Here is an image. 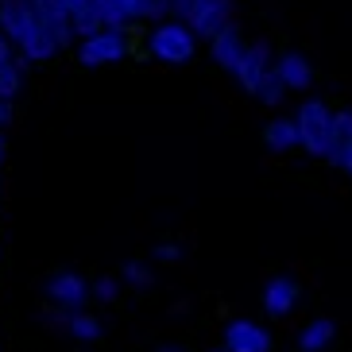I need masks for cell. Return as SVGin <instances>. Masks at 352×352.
Here are the masks:
<instances>
[{
	"instance_id": "3957f363",
	"label": "cell",
	"mask_w": 352,
	"mask_h": 352,
	"mask_svg": "<svg viewBox=\"0 0 352 352\" xmlns=\"http://www.w3.org/2000/svg\"><path fill=\"white\" fill-rule=\"evenodd\" d=\"M329 101L321 97H306L294 113V128H298V147L306 151L310 159L325 155V140H329Z\"/></svg>"
},
{
	"instance_id": "9c48e42d",
	"label": "cell",
	"mask_w": 352,
	"mask_h": 352,
	"mask_svg": "<svg viewBox=\"0 0 352 352\" xmlns=\"http://www.w3.org/2000/svg\"><path fill=\"white\" fill-rule=\"evenodd\" d=\"M35 23H39V16L28 0H0V32L8 35L12 47H20L35 32Z\"/></svg>"
},
{
	"instance_id": "83f0119b",
	"label": "cell",
	"mask_w": 352,
	"mask_h": 352,
	"mask_svg": "<svg viewBox=\"0 0 352 352\" xmlns=\"http://www.w3.org/2000/svg\"><path fill=\"white\" fill-rule=\"evenodd\" d=\"M341 170H344V175H349V178H352V151H349V159H344V163H341Z\"/></svg>"
},
{
	"instance_id": "ba28073f",
	"label": "cell",
	"mask_w": 352,
	"mask_h": 352,
	"mask_svg": "<svg viewBox=\"0 0 352 352\" xmlns=\"http://www.w3.org/2000/svg\"><path fill=\"white\" fill-rule=\"evenodd\" d=\"M271 70L279 74V82L287 85V94H310L314 78H318L314 63H310L302 51H294V47H283V51H275V63H271Z\"/></svg>"
},
{
	"instance_id": "6da1fadb",
	"label": "cell",
	"mask_w": 352,
	"mask_h": 352,
	"mask_svg": "<svg viewBox=\"0 0 352 352\" xmlns=\"http://www.w3.org/2000/svg\"><path fill=\"white\" fill-rule=\"evenodd\" d=\"M197 35L186 20H175V16H166V20L151 23V32L144 35V47H147V58L151 63H163V66H186L197 58Z\"/></svg>"
},
{
	"instance_id": "ffe728a7",
	"label": "cell",
	"mask_w": 352,
	"mask_h": 352,
	"mask_svg": "<svg viewBox=\"0 0 352 352\" xmlns=\"http://www.w3.org/2000/svg\"><path fill=\"white\" fill-rule=\"evenodd\" d=\"M89 290H94L97 298H101L104 306H109V302H116V298H120V279H116V275H101V279H97Z\"/></svg>"
},
{
	"instance_id": "52a82bcc",
	"label": "cell",
	"mask_w": 352,
	"mask_h": 352,
	"mask_svg": "<svg viewBox=\"0 0 352 352\" xmlns=\"http://www.w3.org/2000/svg\"><path fill=\"white\" fill-rule=\"evenodd\" d=\"M225 352H275V337L267 325H259L252 318H232L221 337Z\"/></svg>"
},
{
	"instance_id": "f546056e",
	"label": "cell",
	"mask_w": 352,
	"mask_h": 352,
	"mask_svg": "<svg viewBox=\"0 0 352 352\" xmlns=\"http://www.w3.org/2000/svg\"><path fill=\"white\" fill-rule=\"evenodd\" d=\"M94 4H113V0H94Z\"/></svg>"
},
{
	"instance_id": "ac0fdd59",
	"label": "cell",
	"mask_w": 352,
	"mask_h": 352,
	"mask_svg": "<svg viewBox=\"0 0 352 352\" xmlns=\"http://www.w3.org/2000/svg\"><path fill=\"white\" fill-rule=\"evenodd\" d=\"M252 97H256L259 104H267V109H275V104H279L283 97H287V85L279 82V74H275V70H267V78L259 82V89H256Z\"/></svg>"
},
{
	"instance_id": "44dd1931",
	"label": "cell",
	"mask_w": 352,
	"mask_h": 352,
	"mask_svg": "<svg viewBox=\"0 0 352 352\" xmlns=\"http://www.w3.org/2000/svg\"><path fill=\"white\" fill-rule=\"evenodd\" d=\"M151 256H155L159 263H166V267H175L178 259H182V248H178V244H155V248H151Z\"/></svg>"
},
{
	"instance_id": "e0dca14e",
	"label": "cell",
	"mask_w": 352,
	"mask_h": 352,
	"mask_svg": "<svg viewBox=\"0 0 352 352\" xmlns=\"http://www.w3.org/2000/svg\"><path fill=\"white\" fill-rule=\"evenodd\" d=\"M116 279L128 283V287H135V290L155 287V275H151V267H147V263H140V259H128V263H120V275H116Z\"/></svg>"
},
{
	"instance_id": "30bf717a",
	"label": "cell",
	"mask_w": 352,
	"mask_h": 352,
	"mask_svg": "<svg viewBox=\"0 0 352 352\" xmlns=\"http://www.w3.org/2000/svg\"><path fill=\"white\" fill-rule=\"evenodd\" d=\"M244 47H248V39H244V32H240L236 23H225L217 35H209V58H213V66L225 70V74L236 70Z\"/></svg>"
},
{
	"instance_id": "7402d4cb",
	"label": "cell",
	"mask_w": 352,
	"mask_h": 352,
	"mask_svg": "<svg viewBox=\"0 0 352 352\" xmlns=\"http://www.w3.org/2000/svg\"><path fill=\"white\" fill-rule=\"evenodd\" d=\"M197 4H206V0H170V12H166V16H175V20H190V12H194Z\"/></svg>"
},
{
	"instance_id": "4dcf8cb0",
	"label": "cell",
	"mask_w": 352,
	"mask_h": 352,
	"mask_svg": "<svg viewBox=\"0 0 352 352\" xmlns=\"http://www.w3.org/2000/svg\"><path fill=\"white\" fill-rule=\"evenodd\" d=\"M28 4H32V0H28Z\"/></svg>"
},
{
	"instance_id": "4316f807",
	"label": "cell",
	"mask_w": 352,
	"mask_h": 352,
	"mask_svg": "<svg viewBox=\"0 0 352 352\" xmlns=\"http://www.w3.org/2000/svg\"><path fill=\"white\" fill-rule=\"evenodd\" d=\"M170 12V0H155V16H166Z\"/></svg>"
},
{
	"instance_id": "d6986e66",
	"label": "cell",
	"mask_w": 352,
	"mask_h": 352,
	"mask_svg": "<svg viewBox=\"0 0 352 352\" xmlns=\"http://www.w3.org/2000/svg\"><path fill=\"white\" fill-rule=\"evenodd\" d=\"M23 89V70H20V63L16 58H8V63H0V97H16Z\"/></svg>"
},
{
	"instance_id": "f1b7e54d",
	"label": "cell",
	"mask_w": 352,
	"mask_h": 352,
	"mask_svg": "<svg viewBox=\"0 0 352 352\" xmlns=\"http://www.w3.org/2000/svg\"><path fill=\"white\" fill-rule=\"evenodd\" d=\"M209 352H225V344H213V349H209Z\"/></svg>"
},
{
	"instance_id": "9a60e30c",
	"label": "cell",
	"mask_w": 352,
	"mask_h": 352,
	"mask_svg": "<svg viewBox=\"0 0 352 352\" xmlns=\"http://www.w3.org/2000/svg\"><path fill=\"white\" fill-rule=\"evenodd\" d=\"M263 147L275 151V155H290L294 147H298V128H294V116H271L263 132H259Z\"/></svg>"
},
{
	"instance_id": "5bb4252c",
	"label": "cell",
	"mask_w": 352,
	"mask_h": 352,
	"mask_svg": "<svg viewBox=\"0 0 352 352\" xmlns=\"http://www.w3.org/2000/svg\"><path fill=\"white\" fill-rule=\"evenodd\" d=\"M333 337H337V321L325 318V314H318V318H310V321L298 329V337H294V349H298V352H325V349L333 344Z\"/></svg>"
},
{
	"instance_id": "4fadbf2b",
	"label": "cell",
	"mask_w": 352,
	"mask_h": 352,
	"mask_svg": "<svg viewBox=\"0 0 352 352\" xmlns=\"http://www.w3.org/2000/svg\"><path fill=\"white\" fill-rule=\"evenodd\" d=\"M58 51H63V43L54 39V35L47 32L43 23H35V32L28 35L20 47H16V54H12V58H16L20 66H47Z\"/></svg>"
},
{
	"instance_id": "277c9868",
	"label": "cell",
	"mask_w": 352,
	"mask_h": 352,
	"mask_svg": "<svg viewBox=\"0 0 352 352\" xmlns=\"http://www.w3.org/2000/svg\"><path fill=\"white\" fill-rule=\"evenodd\" d=\"M259 302H263V314H267V318H275V321L290 318L294 306L302 302V279L298 275H290V271H275V275L263 283Z\"/></svg>"
},
{
	"instance_id": "484cf974",
	"label": "cell",
	"mask_w": 352,
	"mask_h": 352,
	"mask_svg": "<svg viewBox=\"0 0 352 352\" xmlns=\"http://www.w3.org/2000/svg\"><path fill=\"white\" fill-rule=\"evenodd\" d=\"M155 352H190V349L178 344V341H163V344H155Z\"/></svg>"
},
{
	"instance_id": "7a4b0ae2",
	"label": "cell",
	"mask_w": 352,
	"mask_h": 352,
	"mask_svg": "<svg viewBox=\"0 0 352 352\" xmlns=\"http://www.w3.org/2000/svg\"><path fill=\"white\" fill-rule=\"evenodd\" d=\"M128 51H132L128 28H97L94 35H82V43H78V63L89 66V70H101V66H113L120 58H128Z\"/></svg>"
},
{
	"instance_id": "8fae6325",
	"label": "cell",
	"mask_w": 352,
	"mask_h": 352,
	"mask_svg": "<svg viewBox=\"0 0 352 352\" xmlns=\"http://www.w3.org/2000/svg\"><path fill=\"white\" fill-rule=\"evenodd\" d=\"M232 12H236V0H206V4H197L190 12V28H194L197 39H209V35H217L225 23H232Z\"/></svg>"
},
{
	"instance_id": "5b68a950",
	"label": "cell",
	"mask_w": 352,
	"mask_h": 352,
	"mask_svg": "<svg viewBox=\"0 0 352 352\" xmlns=\"http://www.w3.org/2000/svg\"><path fill=\"white\" fill-rule=\"evenodd\" d=\"M271 63H275V47H271V39L248 43V47H244V54H240L236 70H232V78H236V85H240V94H248V97L256 94L259 82L267 78Z\"/></svg>"
},
{
	"instance_id": "8992f818",
	"label": "cell",
	"mask_w": 352,
	"mask_h": 352,
	"mask_svg": "<svg viewBox=\"0 0 352 352\" xmlns=\"http://www.w3.org/2000/svg\"><path fill=\"white\" fill-rule=\"evenodd\" d=\"M94 298V290H89V283L78 275V271H54L51 279H47V302L51 306H58V310L66 314H78L85 310V302Z\"/></svg>"
},
{
	"instance_id": "2e32d148",
	"label": "cell",
	"mask_w": 352,
	"mask_h": 352,
	"mask_svg": "<svg viewBox=\"0 0 352 352\" xmlns=\"http://www.w3.org/2000/svg\"><path fill=\"white\" fill-rule=\"evenodd\" d=\"M66 333H70L78 344H97L104 337V325H101V318H97V314L78 310V314H70V321H66Z\"/></svg>"
},
{
	"instance_id": "d4e9b609",
	"label": "cell",
	"mask_w": 352,
	"mask_h": 352,
	"mask_svg": "<svg viewBox=\"0 0 352 352\" xmlns=\"http://www.w3.org/2000/svg\"><path fill=\"white\" fill-rule=\"evenodd\" d=\"M12 54H16V47H12V43H8V35L0 32V63H8Z\"/></svg>"
},
{
	"instance_id": "7c38bea8",
	"label": "cell",
	"mask_w": 352,
	"mask_h": 352,
	"mask_svg": "<svg viewBox=\"0 0 352 352\" xmlns=\"http://www.w3.org/2000/svg\"><path fill=\"white\" fill-rule=\"evenodd\" d=\"M352 151V109H333L329 113V140H325V155L321 163L341 166Z\"/></svg>"
},
{
	"instance_id": "603a6c76",
	"label": "cell",
	"mask_w": 352,
	"mask_h": 352,
	"mask_svg": "<svg viewBox=\"0 0 352 352\" xmlns=\"http://www.w3.org/2000/svg\"><path fill=\"white\" fill-rule=\"evenodd\" d=\"M58 4H63V12L74 20V16H78V12H85L89 4H94V0H58Z\"/></svg>"
},
{
	"instance_id": "cb8c5ba5",
	"label": "cell",
	"mask_w": 352,
	"mask_h": 352,
	"mask_svg": "<svg viewBox=\"0 0 352 352\" xmlns=\"http://www.w3.org/2000/svg\"><path fill=\"white\" fill-rule=\"evenodd\" d=\"M8 124H12V101L0 97V128H8Z\"/></svg>"
}]
</instances>
